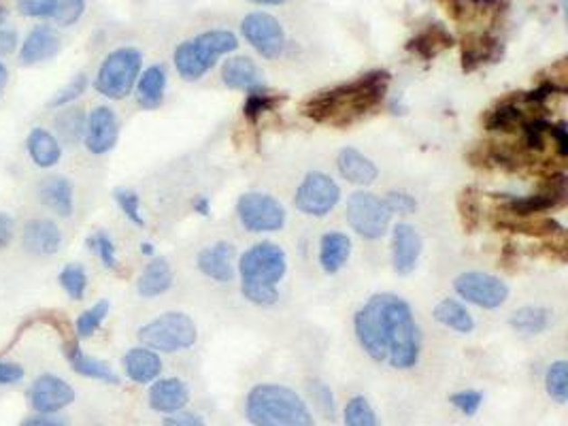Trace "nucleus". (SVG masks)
Masks as SVG:
<instances>
[{"instance_id": "1", "label": "nucleus", "mask_w": 568, "mask_h": 426, "mask_svg": "<svg viewBox=\"0 0 568 426\" xmlns=\"http://www.w3.org/2000/svg\"><path fill=\"white\" fill-rule=\"evenodd\" d=\"M390 85L388 71H371L351 82L330 88L304 102L303 111L317 124L351 126L353 121L366 118L386 99Z\"/></svg>"}, {"instance_id": "2", "label": "nucleus", "mask_w": 568, "mask_h": 426, "mask_svg": "<svg viewBox=\"0 0 568 426\" xmlns=\"http://www.w3.org/2000/svg\"><path fill=\"white\" fill-rule=\"evenodd\" d=\"M288 271V256L277 243H255L239 258L241 295L258 307H273L277 303V286Z\"/></svg>"}, {"instance_id": "3", "label": "nucleus", "mask_w": 568, "mask_h": 426, "mask_svg": "<svg viewBox=\"0 0 568 426\" xmlns=\"http://www.w3.org/2000/svg\"><path fill=\"white\" fill-rule=\"evenodd\" d=\"M379 333L386 345V361L394 369H413L419 361V331L413 309L405 298L381 292V315Z\"/></svg>"}, {"instance_id": "4", "label": "nucleus", "mask_w": 568, "mask_h": 426, "mask_svg": "<svg viewBox=\"0 0 568 426\" xmlns=\"http://www.w3.org/2000/svg\"><path fill=\"white\" fill-rule=\"evenodd\" d=\"M245 416L254 426H315L309 405L281 383L254 386L245 399Z\"/></svg>"}, {"instance_id": "5", "label": "nucleus", "mask_w": 568, "mask_h": 426, "mask_svg": "<svg viewBox=\"0 0 568 426\" xmlns=\"http://www.w3.org/2000/svg\"><path fill=\"white\" fill-rule=\"evenodd\" d=\"M236 47H239V39L230 30H207L177 45L173 53L175 69L186 82H198L216 66L219 58L236 52Z\"/></svg>"}, {"instance_id": "6", "label": "nucleus", "mask_w": 568, "mask_h": 426, "mask_svg": "<svg viewBox=\"0 0 568 426\" xmlns=\"http://www.w3.org/2000/svg\"><path fill=\"white\" fill-rule=\"evenodd\" d=\"M137 337L145 348L173 354V352L192 348L198 339V331L188 314L167 312L140 326Z\"/></svg>"}, {"instance_id": "7", "label": "nucleus", "mask_w": 568, "mask_h": 426, "mask_svg": "<svg viewBox=\"0 0 568 426\" xmlns=\"http://www.w3.org/2000/svg\"><path fill=\"white\" fill-rule=\"evenodd\" d=\"M143 56L134 47H120L113 50L102 60L96 73L94 88L96 92L111 101H121L128 94H132L134 85L139 82Z\"/></svg>"}, {"instance_id": "8", "label": "nucleus", "mask_w": 568, "mask_h": 426, "mask_svg": "<svg viewBox=\"0 0 568 426\" xmlns=\"http://www.w3.org/2000/svg\"><path fill=\"white\" fill-rule=\"evenodd\" d=\"M345 220L353 233L364 237L369 241L381 239L388 233L392 213L383 203V198L375 197L371 192H353L347 198Z\"/></svg>"}, {"instance_id": "9", "label": "nucleus", "mask_w": 568, "mask_h": 426, "mask_svg": "<svg viewBox=\"0 0 568 426\" xmlns=\"http://www.w3.org/2000/svg\"><path fill=\"white\" fill-rule=\"evenodd\" d=\"M236 218L249 233H277L285 227L288 213L271 194L245 192L236 200Z\"/></svg>"}, {"instance_id": "10", "label": "nucleus", "mask_w": 568, "mask_h": 426, "mask_svg": "<svg viewBox=\"0 0 568 426\" xmlns=\"http://www.w3.org/2000/svg\"><path fill=\"white\" fill-rule=\"evenodd\" d=\"M341 203V188L330 175L322 170H311L296 188V209L311 218H326Z\"/></svg>"}, {"instance_id": "11", "label": "nucleus", "mask_w": 568, "mask_h": 426, "mask_svg": "<svg viewBox=\"0 0 568 426\" xmlns=\"http://www.w3.org/2000/svg\"><path fill=\"white\" fill-rule=\"evenodd\" d=\"M456 295L481 309H498L509 298V286L503 279L484 271H467L454 279Z\"/></svg>"}, {"instance_id": "12", "label": "nucleus", "mask_w": 568, "mask_h": 426, "mask_svg": "<svg viewBox=\"0 0 568 426\" xmlns=\"http://www.w3.org/2000/svg\"><path fill=\"white\" fill-rule=\"evenodd\" d=\"M241 33L245 41L260 53L262 58L274 60L285 52V33L277 17L265 11H254L243 17Z\"/></svg>"}, {"instance_id": "13", "label": "nucleus", "mask_w": 568, "mask_h": 426, "mask_svg": "<svg viewBox=\"0 0 568 426\" xmlns=\"http://www.w3.org/2000/svg\"><path fill=\"white\" fill-rule=\"evenodd\" d=\"M28 401L36 413H58L75 401V388L60 375L43 373L28 388Z\"/></svg>"}, {"instance_id": "14", "label": "nucleus", "mask_w": 568, "mask_h": 426, "mask_svg": "<svg viewBox=\"0 0 568 426\" xmlns=\"http://www.w3.org/2000/svg\"><path fill=\"white\" fill-rule=\"evenodd\" d=\"M120 139V120L111 107H96L88 113L85 120L83 143L90 154L102 156L109 154Z\"/></svg>"}, {"instance_id": "15", "label": "nucleus", "mask_w": 568, "mask_h": 426, "mask_svg": "<svg viewBox=\"0 0 568 426\" xmlns=\"http://www.w3.org/2000/svg\"><path fill=\"white\" fill-rule=\"evenodd\" d=\"M379 315H381V295H372L356 312L353 328H356L360 348H362L372 361L383 363L388 358V352L381 341V333H379Z\"/></svg>"}, {"instance_id": "16", "label": "nucleus", "mask_w": 568, "mask_h": 426, "mask_svg": "<svg viewBox=\"0 0 568 426\" xmlns=\"http://www.w3.org/2000/svg\"><path fill=\"white\" fill-rule=\"evenodd\" d=\"M17 11L26 17H47L58 26H72L85 11V0H17Z\"/></svg>"}, {"instance_id": "17", "label": "nucleus", "mask_w": 568, "mask_h": 426, "mask_svg": "<svg viewBox=\"0 0 568 426\" xmlns=\"http://www.w3.org/2000/svg\"><path fill=\"white\" fill-rule=\"evenodd\" d=\"M424 241L415 227L409 222H399L392 228V265L399 276H411L419 263Z\"/></svg>"}, {"instance_id": "18", "label": "nucleus", "mask_w": 568, "mask_h": 426, "mask_svg": "<svg viewBox=\"0 0 568 426\" xmlns=\"http://www.w3.org/2000/svg\"><path fill=\"white\" fill-rule=\"evenodd\" d=\"M148 401L151 410L170 416V413L186 410L189 403V388L177 377H158L156 382H151Z\"/></svg>"}, {"instance_id": "19", "label": "nucleus", "mask_w": 568, "mask_h": 426, "mask_svg": "<svg viewBox=\"0 0 568 426\" xmlns=\"http://www.w3.org/2000/svg\"><path fill=\"white\" fill-rule=\"evenodd\" d=\"M235 246L228 241H217L213 243V246L200 249L198 258H197V265L203 276H207L209 279H213V282H219V284H226V282H232V277H235Z\"/></svg>"}, {"instance_id": "20", "label": "nucleus", "mask_w": 568, "mask_h": 426, "mask_svg": "<svg viewBox=\"0 0 568 426\" xmlns=\"http://www.w3.org/2000/svg\"><path fill=\"white\" fill-rule=\"evenodd\" d=\"M60 47H63V39H60L58 30L52 26H34L30 30L26 41L22 43L20 50V63L22 64H41L45 60H52L58 56Z\"/></svg>"}, {"instance_id": "21", "label": "nucleus", "mask_w": 568, "mask_h": 426, "mask_svg": "<svg viewBox=\"0 0 568 426\" xmlns=\"http://www.w3.org/2000/svg\"><path fill=\"white\" fill-rule=\"evenodd\" d=\"M222 82L230 90H243V92H254V90L266 88L265 73L260 66L247 56H232L222 64Z\"/></svg>"}, {"instance_id": "22", "label": "nucleus", "mask_w": 568, "mask_h": 426, "mask_svg": "<svg viewBox=\"0 0 568 426\" xmlns=\"http://www.w3.org/2000/svg\"><path fill=\"white\" fill-rule=\"evenodd\" d=\"M22 243L30 254L52 256L60 252L63 233H60L56 222L47 220V218H34V220L26 222V227H24Z\"/></svg>"}, {"instance_id": "23", "label": "nucleus", "mask_w": 568, "mask_h": 426, "mask_svg": "<svg viewBox=\"0 0 568 426\" xmlns=\"http://www.w3.org/2000/svg\"><path fill=\"white\" fill-rule=\"evenodd\" d=\"M64 356L72 367V371H75V373H79L82 377H90V380H96V382H102V383H111V386L120 383V375L115 373V371L109 367L105 361L85 354L77 339L66 341Z\"/></svg>"}, {"instance_id": "24", "label": "nucleus", "mask_w": 568, "mask_h": 426, "mask_svg": "<svg viewBox=\"0 0 568 426\" xmlns=\"http://www.w3.org/2000/svg\"><path fill=\"white\" fill-rule=\"evenodd\" d=\"M121 367H124L130 382L151 383L162 373V358L158 352L139 345V348H130L126 352L124 358H121Z\"/></svg>"}, {"instance_id": "25", "label": "nucleus", "mask_w": 568, "mask_h": 426, "mask_svg": "<svg viewBox=\"0 0 568 426\" xmlns=\"http://www.w3.org/2000/svg\"><path fill=\"white\" fill-rule=\"evenodd\" d=\"M337 169L339 175L343 179L350 181L353 186H371L375 184L379 169L377 164L371 160L369 156H364L362 151L356 148H343L337 156Z\"/></svg>"}, {"instance_id": "26", "label": "nucleus", "mask_w": 568, "mask_h": 426, "mask_svg": "<svg viewBox=\"0 0 568 426\" xmlns=\"http://www.w3.org/2000/svg\"><path fill=\"white\" fill-rule=\"evenodd\" d=\"M503 56V45L490 34H473L462 43V71L473 73L486 63H496Z\"/></svg>"}, {"instance_id": "27", "label": "nucleus", "mask_w": 568, "mask_h": 426, "mask_svg": "<svg viewBox=\"0 0 568 426\" xmlns=\"http://www.w3.org/2000/svg\"><path fill=\"white\" fill-rule=\"evenodd\" d=\"M456 39L443 24H430L407 43V50L421 60H435L438 53L449 50Z\"/></svg>"}, {"instance_id": "28", "label": "nucleus", "mask_w": 568, "mask_h": 426, "mask_svg": "<svg viewBox=\"0 0 568 426\" xmlns=\"http://www.w3.org/2000/svg\"><path fill=\"white\" fill-rule=\"evenodd\" d=\"M26 150L30 160H33L39 169H52L56 167L63 158V145H60L58 137L52 135L47 128L36 126L28 132Z\"/></svg>"}, {"instance_id": "29", "label": "nucleus", "mask_w": 568, "mask_h": 426, "mask_svg": "<svg viewBox=\"0 0 568 426\" xmlns=\"http://www.w3.org/2000/svg\"><path fill=\"white\" fill-rule=\"evenodd\" d=\"M351 256V239L341 230H330L320 241V265L323 273L334 276L347 265Z\"/></svg>"}, {"instance_id": "30", "label": "nucleus", "mask_w": 568, "mask_h": 426, "mask_svg": "<svg viewBox=\"0 0 568 426\" xmlns=\"http://www.w3.org/2000/svg\"><path fill=\"white\" fill-rule=\"evenodd\" d=\"M170 286H173V269H170L168 260L162 258V256L160 258L154 256L137 279V292L143 298L160 296L170 290Z\"/></svg>"}, {"instance_id": "31", "label": "nucleus", "mask_w": 568, "mask_h": 426, "mask_svg": "<svg viewBox=\"0 0 568 426\" xmlns=\"http://www.w3.org/2000/svg\"><path fill=\"white\" fill-rule=\"evenodd\" d=\"M137 102L143 109H158L164 101V92H167V69L162 64H151L139 75L137 85Z\"/></svg>"}, {"instance_id": "32", "label": "nucleus", "mask_w": 568, "mask_h": 426, "mask_svg": "<svg viewBox=\"0 0 568 426\" xmlns=\"http://www.w3.org/2000/svg\"><path fill=\"white\" fill-rule=\"evenodd\" d=\"M41 203L58 216L69 218L72 213V184L66 178H47L39 188Z\"/></svg>"}, {"instance_id": "33", "label": "nucleus", "mask_w": 568, "mask_h": 426, "mask_svg": "<svg viewBox=\"0 0 568 426\" xmlns=\"http://www.w3.org/2000/svg\"><path fill=\"white\" fill-rule=\"evenodd\" d=\"M562 203H564V200L554 197V194L539 192L530 194V197H506L503 207L513 218H530L539 216V213H545L549 209H555V207H560Z\"/></svg>"}, {"instance_id": "34", "label": "nucleus", "mask_w": 568, "mask_h": 426, "mask_svg": "<svg viewBox=\"0 0 568 426\" xmlns=\"http://www.w3.org/2000/svg\"><path fill=\"white\" fill-rule=\"evenodd\" d=\"M435 320L449 331L468 334L475 331V320L467 307L456 298H443L435 307Z\"/></svg>"}, {"instance_id": "35", "label": "nucleus", "mask_w": 568, "mask_h": 426, "mask_svg": "<svg viewBox=\"0 0 568 426\" xmlns=\"http://www.w3.org/2000/svg\"><path fill=\"white\" fill-rule=\"evenodd\" d=\"M549 324H552V312L545 307H536V305H526L519 307L511 314L509 326L519 334H541L545 333Z\"/></svg>"}, {"instance_id": "36", "label": "nucleus", "mask_w": 568, "mask_h": 426, "mask_svg": "<svg viewBox=\"0 0 568 426\" xmlns=\"http://www.w3.org/2000/svg\"><path fill=\"white\" fill-rule=\"evenodd\" d=\"M524 121H526V118H524L522 107H519L515 101H505L500 102L498 107L487 111L484 124L487 131L492 132H511L515 131L517 126L522 128Z\"/></svg>"}, {"instance_id": "37", "label": "nucleus", "mask_w": 568, "mask_h": 426, "mask_svg": "<svg viewBox=\"0 0 568 426\" xmlns=\"http://www.w3.org/2000/svg\"><path fill=\"white\" fill-rule=\"evenodd\" d=\"M503 227L515 230V233H526V235H536V237L564 233V228H562V224L558 220H554V218H536V216L519 218V222L515 220V218H511L509 222H503Z\"/></svg>"}, {"instance_id": "38", "label": "nucleus", "mask_w": 568, "mask_h": 426, "mask_svg": "<svg viewBox=\"0 0 568 426\" xmlns=\"http://www.w3.org/2000/svg\"><path fill=\"white\" fill-rule=\"evenodd\" d=\"M85 120H88V115L83 113V109L66 107V111L56 115V121H53V124H56L58 135L63 137L64 141L77 143L83 139Z\"/></svg>"}, {"instance_id": "39", "label": "nucleus", "mask_w": 568, "mask_h": 426, "mask_svg": "<svg viewBox=\"0 0 568 426\" xmlns=\"http://www.w3.org/2000/svg\"><path fill=\"white\" fill-rule=\"evenodd\" d=\"M343 422L345 426H379L377 411L372 410L369 399L362 394H356L347 401L343 410Z\"/></svg>"}, {"instance_id": "40", "label": "nucleus", "mask_w": 568, "mask_h": 426, "mask_svg": "<svg viewBox=\"0 0 568 426\" xmlns=\"http://www.w3.org/2000/svg\"><path fill=\"white\" fill-rule=\"evenodd\" d=\"M284 101H285V94L277 96V94L268 92V88L254 90V92H247L245 105H243V115H245L249 121H255L262 113L273 111V109L281 105Z\"/></svg>"}, {"instance_id": "41", "label": "nucleus", "mask_w": 568, "mask_h": 426, "mask_svg": "<svg viewBox=\"0 0 568 426\" xmlns=\"http://www.w3.org/2000/svg\"><path fill=\"white\" fill-rule=\"evenodd\" d=\"M109 309H111V303H109L107 298H102V301L94 303V305H91L90 309H85V312L79 315L77 322H75L77 339H88L96 331H99L101 324L105 322V318L109 315Z\"/></svg>"}, {"instance_id": "42", "label": "nucleus", "mask_w": 568, "mask_h": 426, "mask_svg": "<svg viewBox=\"0 0 568 426\" xmlns=\"http://www.w3.org/2000/svg\"><path fill=\"white\" fill-rule=\"evenodd\" d=\"M545 391L558 403L568 401V363L555 361L545 371Z\"/></svg>"}, {"instance_id": "43", "label": "nucleus", "mask_w": 568, "mask_h": 426, "mask_svg": "<svg viewBox=\"0 0 568 426\" xmlns=\"http://www.w3.org/2000/svg\"><path fill=\"white\" fill-rule=\"evenodd\" d=\"M457 211H460L462 227L467 228V233H475L481 222V200H479V192L475 190V188H467V190L460 192V198H457Z\"/></svg>"}, {"instance_id": "44", "label": "nucleus", "mask_w": 568, "mask_h": 426, "mask_svg": "<svg viewBox=\"0 0 568 426\" xmlns=\"http://www.w3.org/2000/svg\"><path fill=\"white\" fill-rule=\"evenodd\" d=\"M58 282L63 286V290L69 295L72 301H82L85 295V288H88V273L82 265L71 263L66 265L63 271H60Z\"/></svg>"}, {"instance_id": "45", "label": "nucleus", "mask_w": 568, "mask_h": 426, "mask_svg": "<svg viewBox=\"0 0 568 426\" xmlns=\"http://www.w3.org/2000/svg\"><path fill=\"white\" fill-rule=\"evenodd\" d=\"M88 247L101 258V263L107 266V269L115 271L118 269V249H115V243L111 237H109L105 230H96L94 235L88 237Z\"/></svg>"}, {"instance_id": "46", "label": "nucleus", "mask_w": 568, "mask_h": 426, "mask_svg": "<svg viewBox=\"0 0 568 426\" xmlns=\"http://www.w3.org/2000/svg\"><path fill=\"white\" fill-rule=\"evenodd\" d=\"M522 131H524V143H526V148L533 151H543L545 150L549 131H552V121H547L543 118H530L522 124Z\"/></svg>"}, {"instance_id": "47", "label": "nucleus", "mask_w": 568, "mask_h": 426, "mask_svg": "<svg viewBox=\"0 0 568 426\" xmlns=\"http://www.w3.org/2000/svg\"><path fill=\"white\" fill-rule=\"evenodd\" d=\"M113 198L128 220L137 224V227H145L143 213H140V198L137 192L130 190V188H115Z\"/></svg>"}, {"instance_id": "48", "label": "nucleus", "mask_w": 568, "mask_h": 426, "mask_svg": "<svg viewBox=\"0 0 568 426\" xmlns=\"http://www.w3.org/2000/svg\"><path fill=\"white\" fill-rule=\"evenodd\" d=\"M85 90H88V75H85V73H79V75L72 77L63 90H58L56 96L50 101V107L52 109L69 107L71 102H75L79 96L85 94Z\"/></svg>"}, {"instance_id": "49", "label": "nucleus", "mask_w": 568, "mask_h": 426, "mask_svg": "<svg viewBox=\"0 0 568 426\" xmlns=\"http://www.w3.org/2000/svg\"><path fill=\"white\" fill-rule=\"evenodd\" d=\"M311 391V397L315 399V405L320 407V411L326 416L328 420H334V416H337V403H334V394L330 388L326 386L323 382H311L309 386Z\"/></svg>"}, {"instance_id": "50", "label": "nucleus", "mask_w": 568, "mask_h": 426, "mask_svg": "<svg viewBox=\"0 0 568 426\" xmlns=\"http://www.w3.org/2000/svg\"><path fill=\"white\" fill-rule=\"evenodd\" d=\"M449 403L454 405L457 411L464 413V416L470 418L479 411L481 403H484V394H481L479 391H460V392L451 394Z\"/></svg>"}, {"instance_id": "51", "label": "nucleus", "mask_w": 568, "mask_h": 426, "mask_svg": "<svg viewBox=\"0 0 568 426\" xmlns=\"http://www.w3.org/2000/svg\"><path fill=\"white\" fill-rule=\"evenodd\" d=\"M383 203L390 209V213H400V216H411V213L418 211V200H415L413 194L402 192V190H392L386 194Z\"/></svg>"}, {"instance_id": "52", "label": "nucleus", "mask_w": 568, "mask_h": 426, "mask_svg": "<svg viewBox=\"0 0 568 426\" xmlns=\"http://www.w3.org/2000/svg\"><path fill=\"white\" fill-rule=\"evenodd\" d=\"M24 375H26V371H24L22 364L0 361V386H9V383L22 382Z\"/></svg>"}, {"instance_id": "53", "label": "nucleus", "mask_w": 568, "mask_h": 426, "mask_svg": "<svg viewBox=\"0 0 568 426\" xmlns=\"http://www.w3.org/2000/svg\"><path fill=\"white\" fill-rule=\"evenodd\" d=\"M162 426H207V422L203 416H198V413L177 411V413H170L168 418H164Z\"/></svg>"}, {"instance_id": "54", "label": "nucleus", "mask_w": 568, "mask_h": 426, "mask_svg": "<svg viewBox=\"0 0 568 426\" xmlns=\"http://www.w3.org/2000/svg\"><path fill=\"white\" fill-rule=\"evenodd\" d=\"M20 426H69V420L56 413H36L24 420Z\"/></svg>"}, {"instance_id": "55", "label": "nucleus", "mask_w": 568, "mask_h": 426, "mask_svg": "<svg viewBox=\"0 0 568 426\" xmlns=\"http://www.w3.org/2000/svg\"><path fill=\"white\" fill-rule=\"evenodd\" d=\"M549 135H552V139L555 141L558 154L562 158H566L568 156V128H566V121H558V124H552V131H549Z\"/></svg>"}, {"instance_id": "56", "label": "nucleus", "mask_w": 568, "mask_h": 426, "mask_svg": "<svg viewBox=\"0 0 568 426\" xmlns=\"http://www.w3.org/2000/svg\"><path fill=\"white\" fill-rule=\"evenodd\" d=\"M15 235V222L9 213H0V249L9 247Z\"/></svg>"}, {"instance_id": "57", "label": "nucleus", "mask_w": 568, "mask_h": 426, "mask_svg": "<svg viewBox=\"0 0 568 426\" xmlns=\"http://www.w3.org/2000/svg\"><path fill=\"white\" fill-rule=\"evenodd\" d=\"M15 47H17L15 30L0 26V56H7V53L15 52Z\"/></svg>"}, {"instance_id": "58", "label": "nucleus", "mask_w": 568, "mask_h": 426, "mask_svg": "<svg viewBox=\"0 0 568 426\" xmlns=\"http://www.w3.org/2000/svg\"><path fill=\"white\" fill-rule=\"evenodd\" d=\"M192 207H194V211L198 213V216H203V218L211 216V200L207 198V197H203V194L192 200Z\"/></svg>"}, {"instance_id": "59", "label": "nucleus", "mask_w": 568, "mask_h": 426, "mask_svg": "<svg viewBox=\"0 0 568 426\" xmlns=\"http://www.w3.org/2000/svg\"><path fill=\"white\" fill-rule=\"evenodd\" d=\"M7 79H9V71H7V66H5L3 63H0V94H3L5 85H7Z\"/></svg>"}, {"instance_id": "60", "label": "nucleus", "mask_w": 568, "mask_h": 426, "mask_svg": "<svg viewBox=\"0 0 568 426\" xmlns=\"http://www.w3.org/2000/svg\"><path fill=\"white\" fill-rule=\"evenodd\" d=\"M140 254L151 256V258H154V246H151V243H140Z\"/></svg>"}, {"instance_id": "61", "label": "nucleus", "mask_w": 568, "mask_h": 426, "mask_svg": "<svg viewBox=\"0 0 568 426\" xmlns=\"http://www.w3.org/2000/svg\"><path fill=\"white\" fill-rule=\"evenodd\" d=\"M255 5H284L285 0H252Z\"/></svg>"}]
</instances>
